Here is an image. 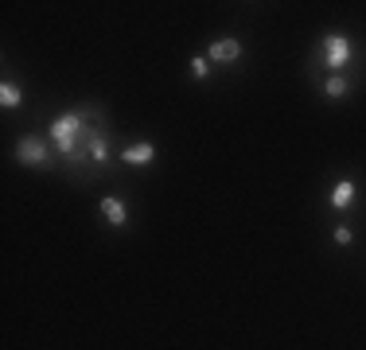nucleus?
I'll return each instance as SVG.
<instances>
[{
	"label": "nucleus",
	"mask_w": 366,
	"mask_h": 350,
	"mask_svg": "<svg viewBox=\"0 0 366 350\" xmlns=\"http://www.w3.org/2000/svg\"><path fill=\"white\" fill-rule=\"evenodd\" d=\"M51 141H55L58 156L67 160H82V148H78V141H86V117L78 113V109H70V113H63L51 125Z\"/></svg>",
	"instance_id": "1"
},
{
	"label": "nucleus",
	"mask_w": 366,
	"mask_h": 350,
	"mask_svg": "<svg viewBox=\"0 0 366 350\" xmlns=\"http://www.w3.org/2000/svg\"><path fill=\"white\" fill-rule=\"evenodd\" d=\"M320 63H324L327 70H343L351 63V39L343 32H332L320 39Z\"/></svg>",
	"instance_id": "2"
},
{
	"label": "nucleus",
	"mask_w": 366,
	"mask_h": 350,
	"mask_svg": "<svg viewBox=\"0 0 366 350\" xmlns=\"http://www.w3.org/2000/svg\"><path fill=\"white\" fill-rule=\"evenodd\" d=\"M16 156H20V164H27V167H47L51 164V148H47L43 136H24Z\"/></svg>",
	"instance_id": "3"
},
{
	"label": "nucleus",
	"mask_w": 366,
	"mask_h": 350,
	"mask_svg": "<svg viewBox=\"0 0 366 350\" xmlns=\"http://www.w3.org/2000/svg\"><path fill=\"white\" fill-rule=\"evenodd\" d=\"M241 58V39H215L210 43V63H238Z\"/></svg>",
	"instance_id": "4"
},
{
	"label": "nucleus",
	"mask_w": 366,
	"mask_h": 350,
	"mask_svg": "<svg viewBox=\"0 0 366 350\" xmlns=\"http://www.w3.org/2000/svg\"><path fill=\"white\" fill-rule=\"evenodd\" d=\"M152 160H156V148H152L149 141H141V144H129V148L121 152V164H129V167H149Z\"/></svg>",
	"instance_id": "5"
},
{
	"label": "nucleus",
	"mask_w": 366,
	"mask_h": 350,
	"mask_svg": "<svg viewBox=\"0 0 366 350\" xmlns=\"http://www.w3.org/2000/svg\"><path fill=\"white\" fill-rule=\"evenodd\" d=\"M327 202H332V210H347L351 202H355V183H351V179H339V183L332 187V195H327Z\"/></svg>",
	"instance_id": "6"
},
{
	"label": "nucleus",
	"mask_w": 366,
	"mask_h": 350,
	"mask_svg": "<svg viewBox=\"0 0 366 350\" xmlns=\"http://www.w3.org/2000/svg\"><path fill=\"white\" fill-rule=\"evenodd\" d=\"M101 214H106V218H109V226H117V230H121V226L129 222L125 202H121V199H113V195H109V199H101Z\"/></svg>",
	"instance_id": "7"
},
{
	"label": "nucleus",
	"mask_w": 366,
	"mask_h": 350,
	"mask_svg": "<svg viewBox=\"0 0 366 350\" xmlns=\"http://www.w3.org/2000/svg\"><path fill=\"white\" fill-rule=\"evenodd\" d=\"M20 101H24V90H20L16 82H4V86H0V105H4V109H16Z\"/></svg>",
	"instance_id": "8"
},
{
	"label": "nucleus",
	"mask_w": 366,
	"mask_h": 350,
	"mask_svg": "<svg viewBox=\"0 0 366 350\" xmlns=\"http://www.w3.org/2000/svg\"><path fill=\"white\" fill-rule=\"evenodd\" d=\"M90 160H94V164H106V160H109L106 133H90Z\"/></svg>",
	"instance_id": "9"
},
{
	"label": "nucleus",
	"mask_w": 366,
	"mask_h": 350,
	"mask_svg": "<svg viewBox=\"0 0 366 350\" xmlns=\"http://www.w3.org/2000/svg\"><path fill=\"white\" fill-rule=\"evenodd\" d=\"M347 90H351V82H347V78H339V74H332L324 82V93H327V98H335V101L347 98Z\"/></svg>",
	"instance_id": "10"
},
{
	"label": "nucleus",
	"mask_w": 366,
	"mask_h": 350,
	"mask_svg": "<svg viewBox=\"0 0 366 350\" xmlns=\"http://www.w3.org/2000/svg\"><path fill=\"white\" fill-rule=\"evenodd\" d=\"M191 78H207V58H203V55L191 58Z\"/></svg>",
	"instance_id": "11"
},
{
	"label": "nucleus",
	"mask_w": 366,
	"mask_h": 350,
	"mask_svg": "<svg viewBox=\"0 0 366 350\" xmlns=\"http://www.w3.org/2000/svg\"><path fill=\"white\" fill-rule=\"evenodd\" d=\"M351 238H355L351 226H335V245H351Z\"/></svg>",
	"instance_id": "12"
}]
</instances>
